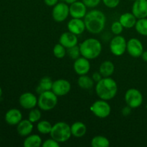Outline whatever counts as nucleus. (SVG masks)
I'll list each match as a JSON object with an SVG mask.
<instances>
[{
	"label": "nucleus",
	"mask_w": 147,
	"mask_h": 147,
	"mask_svg": "<svg viewBox=\"0 0 147 147\" xmlns=\"http://www.w3.org/2000/svg\"><path fill=\"white\" fill-rule=\"evenodd\" d=\"M83 19L86 30L91 34H99L106 27V17L100 10H90L88 11Z\"/></svg>",
	"instance_id": "1"
},
{
	"label": "nucleus",
	"mask_w": 147,
	"mask_h": 147,
	"mask_svg": "<svg viewBox=\"0 0 147 147\" xmlns=\"http://www.w3.org/2000/svg\"><path fill=\"white\" fill-rule=\"evenodd\" d=\"M96 93L99 98L109 101L117 94V83L111 77L103 78L100 81L96 83Z\"/></svg>",
	"instance_id": "2"
},
{
	"label": "nucleus",
	"mask_w": 147,
	"mask_h": 147,
	"mask_svg": "<svg viewBox=\"0 0 147 147\" xmlns=\"http://www.w3.org/2000/svg\"><path fill=\"white\" fill-rule=\"evenodd\" d=\"M79 47L81 56L88 60H94L99 57L103 49L101 42L98 39L92 37L83 40Z\"/></svg>",
	"instance_id": "3"
},
{
	"label": "nucleus",
	"mask_w": 147,
	"mask_h": 147,
	"mask_svg": "<svg viewBox=\"0 0 147 147\" xmlns=\"http://www.w3.org/2000/svg\"><path fill=\"white\" fill-rule=\"evenodd\" d=\"M50 137L60 144L67 142L72 136L70 126L64 121H59L53 125Z\"/></svg>",
	"instance_id": "4"
},
{
	"label": "nucleus",
	"mask_w": 147,
	"mask_h": 147,
	"mask_svg": "<svg viewBox=\"0 0 147 147\" xmlns=\"http://www.w3.org/2000/svg\"><path fill=\"white\" fill-rule=\"evenodd\" d=\"M58 102V96L53 90H47L39 94L37 106L39 109L44 111H49L56 107Z\"/></svg>",
	"instance_id": "5"
},
{
	"label": "nucleus",
	"mask_w": 147,
	"mask_h": 147,
	"mask_svg": "<svg viewBox=\"0 0 147 147\" xmlns=\"http://www.w3.org/2000/svg\"><path fill=\"white\" fill-rule=\"evenodd\" d=\"M90 110L96 117L100 119H106L111 113V107L108 100L100 98L93 102L90 106Z\"/></svg>",
	"instance_id": "6"
},
{
	"label": "nucleus",
	"mask_w": 147,
	"mask_h": 147,
	"mask_svg": "<svg viewBox=\"0 0 147 147\" xmlns=\"http://www.w3.org/2000/svg\"><path fill=\"white\" fill-rule=\"evenodd\" d=\"M124 100L126 105L132 109L140 107L143 103V95L138 89L132 88L126 90L124 96Z\"/></svg>",
	"instance_id": "7"
},
{
	"label": "nucleus",
	"mask_w": 147,
	"mask_h": 147,
	"mask_svg": "<svg viewBox=\"0 0 147 147\" xmlns=\"http://www.w3.org/2000/svg\"><path fill=\"white\" fill-rule=\"evenodd\" d=\"M127 41L123 36L116 35L111 39L109 45L110 50L112 54L115 56H121L126 53Z\"/></svg>",
	"instance_id": "8"
},
{
	"label": "nucleus",
	"mask_w": 147,
	"mask_h": 147,
	"mask_svg": "<svg viewBox=\"0 0 147 147\" xmlns=\"http://www.w3.org/2000/svg\"><path fill=\"white\" fill-rule=\"evenodd\" d=\"M70 15V6L65 2H58L53 7L52 16L57 22H63Z\"/></svg>",
	"instance_id": "9"
},
{
	"label": "nucleus",
	"mask_w": 147,
	"mask_h": 147,
	"mask_svg": "<svg viewBox=\"0 0 147 147\" xmlns=\"http://www.w3.org/2000/svg\"><path fill=\"white\" fill-rule=\"evenodd\" d=\"M71 90V84L65 79H57L53 81L52 90L58 97L66 96Z\"/></svg>",
	"instance_id": "10"
},
{
	"label": "nucleus",
	"mask_w": 147,
	"mask_h": 147,
	"mask_svg": "<svg viewBox=\"0 0 147 147\" xmlns=\"http://www.w3.org/2000/svg\"><path fill=\"white\" fill-rule=\"evenodd\" d=\"M126 51L131 57L137 58L142 56L144 50V46L142 42L137 38L129 39L127 41V46H126Z\"/></svg>",
	"instance_id": "11"
},
{
	"label": "nucleus",
	"mask_w": 147,
	"mask_h": 147,
	"mask_svg": "<svg viewBox=\"0 0 147 147\" xmlns=\"http://www.w3.org/2000/svg\"><path fill=\"white\" fill-rule=\"evenodd\" d=\"M38 98L31 92H25L19 98V103L22 108L27 110H31L37 106Z\"/></svg>",
	"instance_id": "12"
},
{
	"label": "nucleus",
	"mask_w": 147,
	"mask_h": 147,
	"mask_svg": "<svg viewBox=\"0 0 147 147\" xmlns=\"http://www.w3.org/2000/svg\"><path fill=\"white\" fill-rule=\"evenodd\" d=\"M73 69L76 74L78 76L87 75L90 70V60L83 56L78 57L75 60L73 63Z\"/></svg>",
	"instance_id": "13"
},
{
	"label": "nucleus",
	"mask_w": 147,
	"mask_h": 147,
	"mask_svg": "<svg viewBox=\"0 0 147 147\" xmlns=\"http://www.w3.org/2000/svg\"><path fill=\"white\" fill-rule=\"evenodd\" d=\"M87 8L86 4L80 1H77L70 4V15L72 18H84L87 14Z\"/></svg>",
	"instance_id": "14"
},
{
	"label": "nucleus",
	"mask_w": 147,
	"mask_h": 147,
	"mask_svg": "<svg viewBox=\"0 0 147 147\" xmlns=\"http://www.w3.org/2000/svg\"><path fill=\"white\" fill-rule=\"evenodd\" d=\"M131 12L137 19L147 17V0H135L132 5Z\"/></svg>",
	"instance_id": "15"
},
{
	"label": "nucleus",
	"mask_w": 147,
	"mask_h": 147,
	"mask_svg": "<svg viewBox=\"0 0 147 147\" xmlns=\"http://www.w3.org/2000/svg\"><path fill=\"white\" fill-rule=\"evenodd\" d=\"M67 26L68 31L76 35L82 34L86 30L84 20L82 19L72 18L68 21Z\"/></svg>",
	"instance_id": "16"
},
{
	"label": "nucleus",
	"mask_w": 147,
	"mask_h": 147,
	"mask_svg": "<svg viewBox=\"0 0 147 147\" xmlns=\"http://www.w3.org/2000/svg\"><path fill=\"white\" fill-rule=\"evenodd\" d=\"M4 120L9 126H17L22 120V113L19 109H11L6 112Z\"/></svg>",
	"instance_id": "17"
},
{
	"label": "nucleus",
	"mask_w": 147,
	"mask_h": 147,
	"mask_svg": "<svg viewBox=\"0 0 147 147\" xmlns=\"http://www.w3.org/2000/svg\"><path fill=\"white\" fill-rule=\"evenodd\" d=\"M59 43L64 46L66 49L78 45V35L70 32H65L60 35L59 39Z\"/></svg>",
	"instance_id": "18"
},
{
	"label": "nucleus",
	"mask_w": 147,
	"mask_h": 147,
	"mask_svg": "<svg viewBox=\"0 0 147 147\" xmlns=\"http://www.w3.org/2000/svg\"><path fill=\"white\" fill-rule=\"evenodd\" d=\"M33 129H34L33 123L29 119H22L17 125V134L22 137H26L28 135L31 134Z\"/></svg>",
	"instance_id": "19"
},
{
	"label": "nucleus",
	"mask_w": 147,
	"mask_h": 147,
	"mask_svg": "<svg viewBox=\"0 0 147 147\" xmlns=\"http://www.w3.org/2000/svg\"><path fill=\"white\" fill-rule=\"evenodd\" d=\"M137 20L132 12H126L120 16L119 21L124 28L131 29L135 27Z\"/></svg>",
	"instance_id": "20"
},
{
	"label": "nucleus",
	"mask_w": 147,
	"mask_h": 147,
	"mask_svg": "<svg viewBox=\"0 0 147 147\" xmlns=\"http://www.w3.org/2000/svg\"><path fill=\"white\" fill-rule=\"evenodd\" d=\"M72 136L76 138H82L86 134L87 126L81 121L74 122L70 126Z\"/></svg>",
	"instance_id": "21"
},
{
	"label": "nucleus",
	"mask_w": 147,
	"mask_h": 147,
	"mask_svg": "<svg viewBox=\"0 0 147 147\" xmlns=\"http://www.w3.org/2000/svg\"><path fill=\"white\" fill-rule=\"evenodd\" d=\"M115 71V65L110 60H105L99 67V72L103 78L111 77Z\"/></svg>",
	"instance_id": "22"
},
{
	"label": "nucleus",
	"mask_w": 147,
	"mask_h": 147,
	"mask_svg": "<svg viewBox=\"0 0 147 147\" xmlns=\"http://www.w3.org/2000/svg\"><path fill=\"white\" fill-rule=\"evenodd\" d=\"M42 139L38 134H30L26 136L23 142L24 147H39L42 144Z\"/></svg>",
	"instance_id": "23"
},
{
	"label": "nucleus",
	"mask_w": 147,
	"mask_h": 147,
	"mask_svg": "<svg viewBox=\"0 0 147 147\" xmlns=\"http://www.w3.org/2000/svg\"><path fill=\"white\" fill-rule=\"evenodd\" d=\"M53 84V81L52 80L51 78L48 77V76H45L40 79L38 86L36 88V91L38 94H40L47 90H51Z\"/></svg>",
	"instance_id": "24"
},
{
	"label": "nucleus",
	"mask_w": 147,
	"mask_h": 147,
	"mask_svg": "<svg viewBox=\"0 0 147 147\" xmlns=\"http://www.w3.org/2000/svg\"><path fill=\"white\" fill-rule=\"evenodd\" d=\"M94 83L95 82L92 77H90L88 75L79 76L78 79V85L80 88L83 90H89L92 88L94 86Z\"/></svg>",
	"instance_id": "25"
},
{
	"label": "nucleus",
	"mask_w": 147,
	"mask_h": 147,
	"mask_svg": "<svg viewBox=\"0 0 147 147\" xmlns=\"http://www.w3.org/2000/svg\"><path fill=\"white\" fill-rule=\"evenodd\" d=\"M90 145L93 147H109L110 146V141L106 136L98 135L91 139Z\"/></svg>",
	"instance_id": "26"
},
{
	"label": "nucleus",
	"mask_w": 147,
	"mask_h": 147,
	"mask_svg": "<svg viewBox=\"0 0 147 147\" xmlns=\"http://www.w3.org/2000/svg\"><path fill=\"white\" fill-rule=\"evenodd\" d=\"M53 128V125L50 121L46 120H42L37 122V130L42 134H50Z\"/></svg>",
	"instance_id": "27"
},
{
	"label": "nucleus",
	"mask_w": 147,
	"mask_h": 147,
	"mask_svg": "<svg viewBox=\"0 0 147 147\" xmlns=\"http://www.w3.org/2000/svg\"><path fill=\"white\" fill-rule=\"evenodd\" d=\"M134 27L139 34L147 36V17L138 19Z\"/></svg>",
	"instance_id": "28"
},
{
	"label": "nucleus",
	"mask_w": 147,
	"mask_h": 147,
	"mask_svg": "<svg viewBox=\"0 0 147 147\" xmlns=\"http://www.w3.org/2000/svg\"><path fill=\"white\" fill-rule=\"evenodd\" d=\"M53 55L55 57L58 59H62L63 57H65V55H67V49L64 47L63 45H62L60 43L58 44H56L53 47Z\"/></svg>",
	"instance_id": "29"
},
{
	"label": "nucleus",
	"mask_w": 147,
	"mask_h": 147,
	"mask_svg": "<svg viewBox=\"0 0 147 147\" xmlns=\"http://www.w3.org/2000/svg\"><path fill=\"white\" fill-rule=\"evenodd\" d=\"M42 117V113L40 109H31L30 111L29 112L28 114V119L31 122H32L33 123H37L38 121H40V119Z\"/></svg>",
	"instance_id": "30"
},
{
	"label": "nucleus",
	"mask_w": 147,
	"mask_h": 147,
	"mask_svg": "<svg viewBox=\"0 0 147 147\" xmlns=\"http://www.w3.org/2000/svg\"><path fill=\"white\" fill-rule=\"evenodd\" d=\"M67 55L73 60H76L77 58L80 57V47L78 45H76L74 47H70L67 49Z\"/></svg>",
	"instance_id": "31"
},
{
	"label": "nucleus",
	"mask_w": 147,
	"mask_h": 147,
	"mask_svg": "<svg viewBox=\"0 0 147 147\" xmlns=\"http://www.w3.org/2000/svg\"><path fill=\"white\" fill-rule=\"evenodd\" d=\"M123 28L124 27H123L121 22L119 21H116L113 22L112 23L111 26V30L112 33L115 35H119L122 33L123 32Z\"/></svg>",
	"instance_id": "32"
},
{
	"label": "nucleus",
	"mask_w": 147,
	"mask_h": 147,
	"mask_svg": "<svg viewBox=\"0 0 147 147\" xmlns=\"http://www.w3.org/2000/svg\"><path fill=\"white\" fill-rule=\"evenodd\" d=\"M60 144L51 137L50 139H47L44 141L42 144V147H60Z\"/></svg>",
	"instance_id": "33"
},
{
	"label": "nucleus",
	"mask_w": 147,
	"mask_h": 147,
	"mask_svg": "<svg viewBox=\"0 0 147 147\" xmlns=\"http://www.w3.org/2000/svg\"><path fill=\"white\" fill-rule=\"evenodd\" d=\"M103 4L106 7L110 9H114L119 6L121 0H102Z\"/></svg>",
	"instance_id": "34"
},
{
	"label": "nucleus",
	"mask_w": 147,
	"mask_h": 147,
	"mask_svg": "<svg viewBox=\"0 0 147 147\" xmlns=\"http://www.w3.org/2000/svg\"><path fill=\"white\" fill-rule=\"evenodd\" d=\"M101 1L102 0H82V1L86 4V7L92 9L98 7Z\"/></svg>",
	"instance_id": "35"
},
{
	"label": "nucleus",
	"mask_w": 147,
	"mask_h": 147,
	"mask_svg": "<svg viewBox=\"0 0 147 147\" xmlns=\"http://www.w3.org/2000/svg\"><path fill=\"white\" fill-rule=\"evenodd\" d=\"M103 76H102V75L100 74V72H95V73H93V75H92V78H93V80H94L95 83H98V82L100 81V80H101L102 78H103Z\"/></svg>",
	"instance_id": "36"
},
{
	"label": "nucleus",
	"mask_w": 147,
	"mask_h": 147,
	"mask_svg": "<svg viewBox=\"0 0 147 147\" xmlns=\"http://www.w3.org/2000/svg\"><path fill=\"white\" fill-rule=\"evenodd\" d=\"M131 109H132L131 108L129 107V106H127V105H126V106L123 107V109H122V111H121L122 114H123V116H129V115L131 113Z\"/></svg>",
	"instance_id": "37"
},
{
	"label": "nucleus",
	"mask_w": 147,
	"mask_h": 147,
	"mask_svg": "<svg viewBox=\"0 0 147 147\" xmlns=\"http://www.w3.org/2000/svg\"><path fill=\"white\" fill-rule=\"evenodd\" d=\"M45 4L48 7H54L59 2V0H44Z\"/></svg>",
	"instance_id": "38"
},
{
	"label": "nucleus",
	"mask_w": 147,
	"mask_h": 147,
	"mask_svg": "<svg viewBox=\"0 0 147 147\" xmlns=\"http://www.w3.org/2000/svg\"><path fill=\"white\" fill-rule=\"evenodd\" d=\"M141 57H142V58L143 59L144 61H145L146 63H147V50L146 51L143 52V53H142V55Z\"/></svg>",
	"instance_id": "39"
},
{
	"label": "nucleus",
	"mask_w": 147,
	"mask_h": 147,
	"mask_svg": "<svg viewBox=\"0 0 147 147\" xmlns=\"http://www.w3.org/2000/svg\"><path fill=\"white\" fill-rule=\"evenodd\" d=\"M63 1H64V2L67 3V4H69V5H70V4H73V3L76 2V1H78V0H63Z\"/></svg>",
	"instance_id": "40"
},
{
	"label": "nucleus",
	"mask_w": 147,
	"mask_h": 147,
	"mask_svg": "<svg viewBox=\"0 0 147 147\" xmlns=\"http://www.w3.org/2000/svg\"><path fill=\"white\" fill-rule=\"evenodd\" d=\"M2 94H3V90H2V88H1L0 87V98H1V96H2Z\"/></svg>",
	"instance_id": "41"
},
{
	"label": "nucleus",
	"mask_w": 147,
	"mask_h": 147,
	"mask_svg": "<svg viewBox=\"0 0 147 147\" xmlns=\"http://www.w3.org/2000/svg\"><path fill=\"white\" fill-rule=\"evenodd\" d=\"M131 1H135V0H131Z\"/></svg>",
	"instance_id": "42"
}]
</instances>
